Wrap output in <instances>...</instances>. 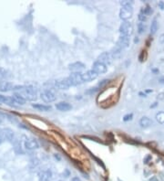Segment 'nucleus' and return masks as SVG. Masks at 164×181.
I'll return each mask as SVG.
<instances>
[{
	"mask_svg": "<svg viewBox=\"0 0 164 181\" xmlns=\"http://www.w3.org/2000/svg\"><path fill=\"white\" fill-rule=\"evenodd\" d=\"M133 15V8L131 6L130 7H122L120 11V18L124 20V21H127L129 18H131Z\"/></svg>",
	"mask_w": 164,
	"mask_h": 181,
	"instance_id": "5",
	"label": "nucleus"
},
{
	"mask_svg": "<svg viewBox=\"0 0 164 181\" xmlns=\"http://www.w3.org/2000/svg\"><path fill=\"white\" fill-rule=\"evenodd\" d=\"M71 181H81V180H80V178H79L78 177H75V178H73L71 179Z\"/></svg>",
	"mask_w": 164,
	"mask_h": 181,
	"instance_id": "28",
	"label": "nucleus"
},
{
	"mask_svg": "<svg viewBox=\"0 0 164 181\" xmlns=\"http://www.w3.org/2000/svg\"><path fill=\"white\" fill-rule=\"evenodd\" d=\"M40 98L42 99L43 102L45 103H50L54 101H56L57 96L56 94H55L52 90H45L43 92H41L40 93Z\"/></svg>",
	"mask_w": 164,
	"mask_h": 181,
	"instance_id": "3",
	"label": "nucleus"
},
{
	"mask_svg": "<svg viewBox=\"0 0 164 181\" xmlns=\"http://www.w3.org/2000/svg\"><path fill=\"white\" fill-rule=\"evenodd\" d=\"M151 158V155H149V157H146V159L144 160V163H145V164H147V163H148V161L150 160Z\"/></svg>",
	"mask_w": 164,
	"mask_h": 181,
	"instance_id": "29",
	"label": "nucleus"
},
{
	"mask_svg": "<svg viewBox=\"0 0 164 181\" xmlns=\"http://www.w3.org/2000/svg\"><path fill=\"white\" fill-rule=\"evenodd\" d=\"M146 19H147V17H146V15H145V14H143L142 12L139 14V20H140L141 22L146 21Z\"/></svg>",
	"mask_w": 164,
	"mask_h": 181,
	"instance_id": "24",
	"label": "nucleus"
},
{
	"mask_svg": "<svg viewBox=\"0 0 164 181\" xmlns=\"http://www.w3.org/2000/svg\"><path fill=\"white\" fill-rule=\"evenodd\" d=\"M138 30H139V33L140 34H142L143 32H145V30H146V25L141 22V23H139L138 24Z\"/></svg>",
	"mask_w": 164,
	"mask_h": 181,
	"instance_id": "23",
	"label": "nucleus"
},
{
	"mask_svg": "<svg viewBox=\"0 0 164 181\" xmlns=\"http://www.w3.org/2000/svg\"><path fill=\"white\" fill-rule=\"evenodd\" d=\"M25 147L27 150H35L39 147V145L36 140L34 139H27L25 141Z\"/></svg>",
	"mask_w": 164,
	"mask_h": 181,
	"instance_id": "14",
	"label": "nucleus"
},
{
	"mask_svg": "<svg viewBox=\"0 0 164 181\" xmlns=\"http://www.w3.org/2000/svg\"><path fill=\"white\" fill-rule=\"evenodd\" d=\"M98 73L94 72L93 70H88L86 73H83L82 76H83V80L84 82H91V80H94L98 78Z\"/></svg>",
	"mask_w": 164,
	"mask_h": 181,
	"instance_id": "11",
	"label": "nucleus"
},
{
	"mask_svg": "<svg viewBox=\"0 0 164 181\" xmlns=\"http://www.w3.org/2000/svg\"><path fill=\"white\" fill-rule=\"evenodd\" d=\"M150 181H159V179H158L156 177H153V178H151L150 179Z\"/></svg>",
	"mask_w": 164,
	"mask_h": 181,
	"instance_id": "30",
	"label": "nucleus"
},
{
	"mask_svg": "<svg viewBox=\"0 0 164 181\" xmlns=\"http://www.w3.org/2000/svg\"><path fill=\"white\" fill-rule=\"evenodd\" d=\"M120 32L121 36H127L131 37V34L133 33V27L132 24L129 21H124L121 23L120 27Z\"/></svg>",
	"mask_w": 164,
	"mask_h": 181,
	"instance_id": "2",
	"label": "nucleus"
},
{
	"mask_svg": "<svg viewBox=\"0 0 164 181\" xmlns=\"http://www.w3.org/2000/svg\"><path fill=\"white\" fill-rule=\"evenodd\" d=\"M156 120L160 124H164V112H159L156 114Z\"/></svg>",
	"mask_w": 164,
	"mask_h": 181,
	"instance_id": "22",
	"label": "nucleus"
},
{
	"mask_svg": "<svg viewBox=\"0 0 164 181\" xmlns=\"http://www.w3.org/2000/svg\"><path fill=\"white\" fill-rule=\"evenodd\" d=\"M68 69L73 72H80L81 70L85 69V65L80 61H78V62H74V63L69 64Z\"/></svg>",
	"mask_w": 164,
	"mask_h": 181,
	"instance_id": "12",
	"label": "nucleus"
},
{
	"mask_svg": "<svg viewBox=\"0 0 164 181\" xmlns=\"http://www.w3.org/2000/svg\"><path fill=\"white\" fill-rule=\"evenodd\" d=\"M58 181H63V180H58Z\"/></svg>",
	"mask_w": 164,
	"mask_h": 181,
	"instance_id": "33",
	"label": "nucleus"
},
{
	"mask_svg": "<svg viewBox=\"0 0 164 181\" xmlns=\"http://www.w3.org/2000/svg\"><path fill=\"white\" fill-rule=\"evenodd\" d=\"M56 108L58 111H61V112H68V111L71 110L72 106L68 103L66 102H60L56 104Z\"/></svg>",
	"mask_w": 164,
	"mask_h": 181,
	"instance_id": "16",
	"label": "nucleus"
},
{
	"mask_svg": "<svg viewBox=\"0 0 164 181\" xmlns=\"http://www.w3.org/2000/svg\"><path fill=\"white\" fill-rule=\"evenodd\" d=\"M92 70L95 72H97L98 74H103V73L107 72L108 66L104 64V63H101V62H99V61H98V60H97V61H95V63L93 64Z\"/></svg>",
	"mask_w": 164,
	"mask_h": 181,
	"instance_id": "9",
	"label": "nucleus"
},
{
	"mask_svg": "<svg viewBox=\"0 0 164 181\" xmlns=\"http://www.w3.org/2000/svg\"><path fill=\"white\" fill-rule=\"evenodd\" d=\"M14 85L11 82H0V92L2 93H7L9 90H14Z\"/></svg>",
	"mask_w": 164,
	"mask_h": 181,
	"instance_id": "15",
	"label": "nucleus"
},
{
	"mask_svg": "<svg viewBox=\"0 0 164 181\" xmlns=\"http://www.w3.org/2000/svg\"><path fill=\"white\" fill-rule=\"evenodd\" d=\"M130 37H127V36H121L120 38H118V42H117V47L120 48L121 49H126L128 48L129 46H130Z\"/></svg>",
	"mask_w": 164,
	"mask_h": 181,
	"instance_id": "10",
	"label": "nucleus"
},
{
	"mask_svg": "<svg viewBox=\"0 0 164 181\" xmlns=\"http://www.w3.org/2000/svg\"><path fill=\"white\" fill-rule=\"evenodd\" d=\"M70 86H72V85L68 78L58 79L57 80H55V87L59 90H67Z\"/></svg>",
	"mask_w": 164,
	"mask_h": 181,
	"instance_id": "6",
	"label": "nucleus"
},
{
	"mask_svg": "<svg viewBox=\"0 0 164 181\" xmlns=\"http://www.w3.org/2000/svg\"><path fill=\"white\" fill-rule=\"evenodd\" d=\"M158 29V23L156 19H153L151 22V34H155Z\"/></svg>",
	"mask_w": 164,
	"mask_h": 181,
	"instance_id": "21",
	"label": "nucleus"
},
{
	"mask_svg": "<svg viewBox=\"0 0 164 181\" xmlns=\"http://www.w3.org/2000/svg\"><path fill=\"white\" fill-rule=\"evenodd\" d=\"M15 90H19V94L28 101L34 102L37 99V89L34 88L33 86H15Z\"/></svg>",
	"mask_w": 164,
	"mask_h": 181,
	"instance_id": "1",
	"label": "nucleus"
},
{
	"mask_svg": "<svg viewBox=\"0 0 164 181\" xmlns=\"http://www.w3.org/2000/svg\"><path fill=\"white\" fill-rule=\"evenodd\" d=\"M113 57L112 55L110 54V52H103L102 54L99 55V57L98 58V61L104 63L105 65H109L112 62Z\"/></svg>",
	"mask_w": 164,
	"mask_h": 181,
	"instance_id": "8",
	"label": "nucleus"
},
{
	"mask_svg": "<svg viewBox=\"0 0 164 181\" xmlns=\"http://www.w3.org/2000/svg\"><path fill=\"white\" fill-rule=\"evenodd\" d=\"M0 135L3 137V139H6L9 141V142H13L15 140V134L13 131L9 128L0 129Z\"/></svg>",
	"mask_w": 164,
	"mask_h": 181,
	"instance_id": "7",
	"label": "nucleus"
},
{
	"mask_svg": "<svg viewBox=\"0 0 164 181\" xmlns=\"http://www.w3.org/2000/svg\"><path fill=\"white\" fill-rule=\"evenodd\" d=\"M0 103H4L10 104V103H14V101H13L12 97L5 96V95L0 94Z\"/></svg>",
	"mask_w": 164,
	"mask_h": 181,
	"instance_id": "20",
	"label": "nucleus"
},
{
	"mask_svg": "<svg viewBox=\"0 0 164 181\" xmlns=\"http://www.w3.org/2000/svg\"><path fill=\"white\" fill-rule=\"evenodd\" d=\"M132 117H133V114L132 113H128V114H126L125 116L123 117V121H124V122H128V121L131 120Z\"/></svg>",
	"mask_w": 164,
	"mask_h": 181,
	"instance_id": "26",
	"label": "nucleus"
},
{
	"mask_svg": "<svg viewBox=\"0 0 164 181\" xmlns=\"http://www.w3.org/2000/svg\"><path fill=\"white\" fill-rule=\"evenodd\" d=\"M152 120H151L150 118H148L146 116L142 117L141 120H140V125L142 127V128H148L152 125Z\"/></svg>",
	"mask_w": 164,
	"mask_h": 181,
	"instance_id": "18",
	"label": "nucleus"
},
{
	"mask_svg": "<svg viewBox=\"0 0 164 181\" xmlns=\"http://www.w3.org/2000/svg\"><path fill=\"white\" fill-rule=\"evenodd\" d=\"M3 140H4V139H3V137L1 136V135H0V145H1V144H2V142H3Z\"/></svg>",
	"mask_w": 164,
	"mask_h": 181,
	"instance_id": "32",
	"label": "nucleus"
},
{
	"mask_svg": "<svg viewBox=\"0 0 164 181\" xmlns=\"http://www.w3.org/2000/svg\"><path fill=\"white\" fill-rule=\"evenodd\" d=\"M140 95H141L142 97H146V94L143 93H140Z\"/></svg>",
	"mask_w": 164,
	"mask_h": 181,
	"instance_id": "31",
	"label": "nucleus"
},
{
	"mask_svg": "<svg viewBox=\"0 0 164 181\" xmlns=\"http://www.w3.org/2000/svg\"><path fill=\"white\" fill-rule=\"evenodd\" d=\"M159 7H161V9H163L164 8V2H162V1L159 2Z\"/></svg>",
	"mask_w": 164,
	"mask_h": 181,
	"instance_id": "27",
	"label": "nucleus"
},
{
	"mask_svg": "<svg viewBox=\"0 0 164 181\" xmlns=\"http://www.w3.org/2000/svg\"><path fill=\"white\" fill-rule=\"evenodd\" d=\"M52 178V172L50 170H44L38 174L39 181H50Z\"/></svg>",
	"mask_w": 164,
	"mask_h": 181,
	"instance_id": "13",
	"label": "nucleus"
},
{
	"mask_svg": "<svg viewBox=\"0 0 164 181\" xmlns=\"http://www.w3.org/2000/svg\"><path fill=\"white\" fill-rule=\"evenodd\" d=\"M81 72H72L69 76L68 77V80H70L71 85L74 86V85H78V84H81L84 82L83 80V76H82Z\"/></svg>",
	"mask_w": 164,
	"mask_h": 181,
	"instance_id": "4",
	"label": "nucleus"
},
{
	"mask_svg": "<svg viewBox=\"0 0 164 181\" xmlns=\"http://www.w3.org/2000/svg\"><path fill=\"white\" fill-rule=\"evenodd\" d=\"M12 99L14 101L15 103H17V104H20L23 105L26 103V99H25L21 94H19L18 93H15L12 95Z\"/></svg>",
	"mask_w": 164,
	"mask_h": 181,
	"instance_id": "17",
	"label": "nucleus"
},
{
	"mask_svg": "<svg viewBox=\"0 0 164 181\" xmlns=\"http://www.w3.org/2000/svg\"><path fill=\"white\" fill-rule=\"evenodd\" d=\"M32 106L35 109H37L38 111H42V112H48V111L51 110V106L46 105V104H42V103H35Z\"/></svg>",
	"mask_w": 164,
	"mask_h": 181,
	"instance_id": "19",
	"label": "nucleus"
},
{
	"mask_svg": "<svg viewBox=\"0 0 164 181\" xmlns=\"http://www.w3.org/2000/svg\"><path fill=\"white\" fill-rule=\"evenodd\" d=\"M120 5H121L122 7H130V6L132 7L133 2L132 1H121L120 2Z\"/></svg>",
	"mask_w": 164,
	"mask_h": 181,
	"instance_id": "25",
	"label": "nucleus"
}]
</instances>
